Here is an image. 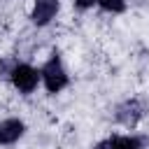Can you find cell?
Here are the masks:
<instances>
[{"label":"cell","instance_id":"5b68a950","mask_svg":"<svg viewBox=\"0 0 149 149\" xmlns=\"http://www.w3.org/2000/svg\"><path fill=\"white\" fill-rule=\"evenodd\" d=\"M142 147H144L142 137H135V135H114V137H107V140L98 142L93 149H142Z\"/></svg>","mask_w":149,"mask_h":149},{"label":"cell","instance_id":"6da1fadb","mask_svg":"<svg viewBox=\"0 0 149 149\" xmlns=\"http://www.w3.org/2000/svg\"><path fill=\"white\" fill-rule=\"evenodd\" d=\"M40 79L44 81V86H47L49 93H58V91H63V88L68 86V72H65V68H63V63H61V56H58L56 51H54L51 58L42 65Z\"/></svg>","mask_w":149,"mask_h":149},{"label":"cell","instance_id":"8992f818","mask_svg":"<svg viewBox=\"0 0 149 149\" xmlns=\"http://www.w3.org/2000/svg\"><path fill=\"white\" fill-rule=\"evenodd\" d=\"M26 126L21 119H2L0 121V144H14L23 135Z\"/></svg>","mask_w":149,"mask_h":149},{"label":"cell","instance_id":"3957f363","mask_svg":"<svg viewBox=\"0 0 149 149\" xmlns=\"http://www.w3.org/2000/svg\"><path fill=\"white\" fill-rule=\"evenodd\" d=\"M142 116H144V105H142L140 100H135V98L123 100V102L116 107V112H114V119H116L121 126H126V128H135Z\"/></svg>","mask_w":149,"mask_h":149},{"label":"cell","instance_id":"ba28073f","mask_svg":"<svg viewBox=\"0 0 149 149\" xmlns=\"http://www.w3.org/2000/svg\"><path fill=\"white\" fill-rule=\"evenodd\" d=\"M14 65H16V61H14V58H5V61H0V77H7V79H9V74H12Z\"/></svg>","mask_w":149,"mask_h":149},{"label":"cell","instance_id":"9c48e42d","mask_svg":"<svg viewBox=\"0 0 149 149\" xmlns=\"http://www.w3.org/2000/svg\"><path fill=\"white\" fill-rule=\"evenodd\" d=\"M98 0H74V5L79 7V9H88V7H93Z\"/></svg>","mask_w":149,"mask_h":149},{"label":"cell","instance_id":"7a4b0ae2","mask_svg":"<svg viewBox=\"0 0 149 149\" xmlns=\"http://www.w3.org/2000/svg\"><path fill=\"white\" fill-rule=\"evenodd\" d=\"M9 81L21 93H33L37 88V84H40V72L33 65H28V63H16L12 74H9Z\"/></svg>","mask_w":149,"mask_h":149},{"label":"cell","instance_id":"277c9868","mask_svg":"<svg viewBox=\"0 0 149 149\" xmlns=\"http://www.w3.org/2000/svg\"><path fill=\"white\" fill-rule=\"evenodd\" d=\"M58 7H61L58 0H35L33 12H30L33 23H35V26H47V23L58 14Z\"/></svg>","mask_w":149,"mask_h":149},{"label":"cell","instance_id":"52a82bcc","mask_svg":"<svg viewBox=\"0 0 149 149\" xmlns=\"http://www.w3.org/2000/svg\"><path fill=\"white\" fill-rule=\"evenodd\" d=\"M98 5L105 12H112V14H121L126 9V0H98Z\"/></svg>","mask_w":149,"mask_h":149}]
</instances>
